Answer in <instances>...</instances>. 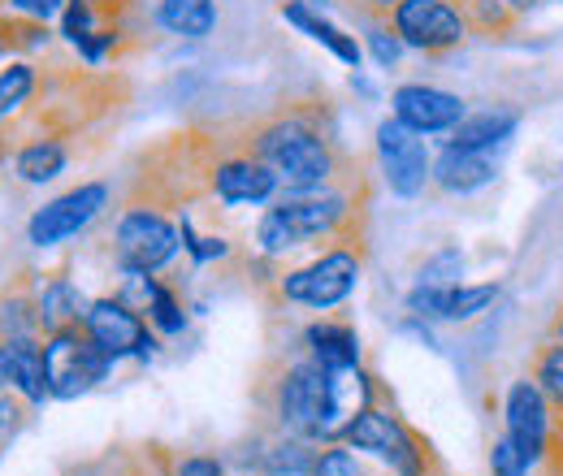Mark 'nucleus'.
Segmentation results:
<instances>
[{"mask_svg": "<svg viewBox=\"0 0 563 476\" xmlns=\"http://www.w3.org/2000/svg\"><path fill=\"white\" fill-rule=\"evenodd\" d=\"M547 464H563V411H560V424H555V451H551ZM547 464H542V468H547Z\"/></svg>", "mask_w": 563, "mask_h": 476, "instance_id": "nucleus-42", "label": "nucleus"}, {"mask_svg": "<svg viewBox=\"0 0 563 476\" xmlns=\"http://www.w3.org/2000/svg\"><path fill=\"white\" fill-rule=\"evenodd\" d=\"M0 48H4V40H0Z\"/></svg>", "mask_w": 563, "mask_h": 476, "instance_id": "nucleus-47", "label": "nucleus"}, {"mask_svg": "<svg viewBox=\"0 0 563 476\" xmlns=\"http://www.w3.org/2000/svg\"><path fill=\"white\" fill-rule=\"evenodd\" d=\"M360 26H364V35H360L364 57H373L377 69H399L408 48H404V40L395 35L390 18H382V13H360Z\"/></svg>", "mask_w": 563, "mask_h": 476, "instance_id": "nucleus-25", "label": "nucleus"}, {"mask_svg": "<svg viewBox=\"0 0 563 476\" xmlns=\"http://www.w3.org/2000/svg\"><path fill=\"white\" fill-rule=\"evenodd\" d=\"M40 308L31 295H4L0 299V339H40Z\"/></svg>", "mask_w": 563, "mask_h": 476, "instance_id": "nucleus-28", "label": "nucleus"}, {"mask_svg": "<svg viewBox=\"0 0 563 476\" xmlns=\"http://www.w3.org/2000/svg\"><path fill=\"white\" fill-rule=\"evenodd\" d=\"M35 91V69L26 62H13V66L0 69V118H9L13 109H22Z\"/></svg>", "mask_w": 563, "mask_h": 476, "instance_id": "nucleus-31", "label": "nucleus"}, {"mask_svg": "<svg viewBox=\"0 0 563 476\" xmlns=\"http://www.w3.org/2000/svg\"><path fill=\"white\" fill-rule=\"evenodd\" d=\"M113 373V359L96 346V339L82 325H66L44 342V377H48V399H82L91 395L104 377Z\"/></svg>", "mask_w": 563, "mask_h": 476, "instance_id": "nucleus-6", "label": "nucleus"}, {"mask_svg": "<svg viewBox=\"0 0 563 476\" xmlns=\"http://www.w3.org/2000/svg\"><path fill=\"white\" fill-rule=\"evenodd\" d=\"M118 40H122V31H118V26H96V31L78 44V57H82L87 66H100V62L118 48Z\"/></svg>", "mask_w": 563, "mask_h": 476, "instance_id": "nucleus-36", "label": "nucleus"}, {"mask_svg": "<svg viewBox=\"0 0 563 476\" xmlns=\"http://www.w3.org/2000/svg\"><path fill=\"white\" fill-rule=\"evenodd\" d=\"M66 165H70V152H66V143H57V139H35V143H26V147L18 152V160H13L18 178L31 182V187H44V182L62 178Z\"/></svg>", "mask_w": 563, "mask_h": 476, "instance_id": "nucleus-23", "label": "nucleus"}, {"mask_svg": "<svg viewBox=\"0 0 563 476\" xmlns=\"http://www.w3.org/2000/svg\"><path fill=\"white\" fill-rule=\"evenodd\" d=\"M503 286L498 281H460L446 290V325H473L486 312H494Z\"/></svg>", "mask_w": 563, "mask_h": 476, "instance_id": "nucleus-24", "label": "nucleus"}, {"mask_svg": "<svg viewBox=\"0 0 563 476\" xmlns=\"http://www.w3.org/2000/svg\"><path fill=\"white\" fill-rule=\"evenodd\" d=\"M373 156L382 169V182L395 200H421L433 187V152L429 139L412 126H404L395 113L377 122L373 131Z\"/></svg>", "mask_w": 563, "mask_h": 476, "instance_id": "nucleus-5", "label": "nucleus"}, {"mask_svg": "<svg viewBox=\"0 0 563 476\" xmlns=\"http://www.w3.org/2000/svg\"><path fill=\"white\" fill-rule=\"evenodd\" d=\"M529 377L542 386V395L563 411V342L560 339H547L533 359H529Z\"/></svg>", "mask_w": 563, "mask_h": 476, "instance_id": "nucleus-27", "label": "nucleus"}, {"mask_svg": "<svg viewBox=\"0 0 563 476\" xmlns=\"http://www.w3.org/2000/svg\"><path fill=\"white\" fill-rule=\"evenodd\" d=\"M9 9L31 18V22H53V18H62L66 0H9Z\"/></svg>", "mask_w": 563, "mask_h": 476, "instance_id": "nucleus-37", "label": "nucleus"}, {"mask_svg": "<svg viewBox=\"0 0 563 476\" xmlns=\"http://www.w3.org/2000/svg\"><path fill=\"white\" fill-rule=\"evenodd\" d=\"M486 464H490V476H529L533 473V464L516 451V442L507 438V433H498L490 442V451H486Z\"/></svg>", "mask_w": 563, "mask_h": 476, "instance_id": "nucleus-35", "label": "nucleus"}, {"mask_svg": "<svg viewBox=\"0 0 563 476\" xmlns=\"http://www.w3.org/2000/svg\"><path fill=\"white\" fill-rule=\"evenodd\" d=\"M91 4H96L100 13H118V9H126L131 0H91Z\"/></svg>", "mask_w": 563, "mask_h": 476, "instance_id": "nucleus-43", "label": "nucleus"}, {"mask_svg": "<svg viewBox=\"0 0 563 476\" xmlns=\"http://www.w3.org/2000/svg\"><path fill=\"white\" fill-rule=\"evenodd\" d=\"M494 178H498L494 152H468V147L442 143V152L433 156V187L442 196H460V200L477 196V191L494 187Z\"/></svg>", "mask_w": 563, "mask_h": 476, "instance_id": "nucleus-15", "label": "nucleus"}, {"mask_svg": "<svg viewBox=\"0 0 563 476\" xmlns=\"http://www.w3.org/2000/svg\"><path fill=\"white\" fill-rule=\"evenodd\" d=\"M312 476H373V473L364 468V460L355 455L352 446L330 442V446H321V460H317V473Z\"/></svg>", "mask_w": 563, "mask_h": 476, "instance_id": "nucleus-34", "label": "nucleus"}, {"mask_svg": "<svg viewBox=\"0 0 563 476\" xmlns=\"http://www.w3.org/2000/svg\"><path fill=\"white\" fill-rule=\"evenodd\" d=\"M551 339H560V342H563V308H560V317L551 321Z\"/></svg>", "mask_w": 563, "mask_h": 476, "instance_id": "nucleus-45", "label": "nucleus"}, {"mask_svg": "<svg viewBox=\"0 0 563 476\" xmlns=\"http://www.w3.org/2000/svg\"><path fill=\"white\" fill-rule=\"evenodd\" d=\"M390 113L421 135H451L464 122L468 100L446 87H433V82H399L390 91Z\"/></svg>", "mask_w": 563, "mask_h": 476, "instance_id": "nucleus-13", "label": "nucleus"}, {"mask_svg": "<svg viewBox=\"0 0 563 476\" xmlns=\"http://www.w3.org/2000/svg\"><path fill=\"white\" fill-rule=\"evenodd\" d=\"M460 9H464V18H468V26H473V35H486V40H503V35H511L520 22L503 9V0H460Z\"/></svg>", "mask_w": 563, "mask_h": 476, "instance_id": "nucleus-29", "label": "nucleus"}, {"mask_svg": "<svg viewBox=\"0 0 563 476\" xmlns=\"http://www.w3.org/2000/svg\"><path fill=\"white\" fill-rule=\"evenodd\" d=\"M109 200H113V191H109L104 182H82V187H74L66 196L48 200L44 208H35V217L26 221V243L40 247V252L70 243V239H78V234L109 208Z\"/></svg>", "mask_w": 563, "mask_h": 476, "instance_id": "nucleus-11", "label": "nucleus"}, {"mask_svg": "<svg viewBox=\"0 0 563 476\" xmlns=\"http://www.w3.org/2000/svg\"><path fill=\"white\" fill-rule=\"evenodd\" d=\"M377 403V381L364 364H352V368H339L330 373V399H325V429H321V446L339 442L343 429L352 424L364 408Z\"/></svg>", "mask_w": 563, "mask_h": 476, "instance_id": "nucleus-14", "label": "nucleus"}, {"mask_svg": "<svg viewBox=\"0 0 563 476\" xmlns=\"http://www.w3.org/2000/svg\"><path fill=\"white\" fill-rule=\"evenodd\" d=\"M183 252V230L152 204H131L118 217L113 230V256L122 273H161Z\"/></svg>", "mask_w": 563, "mask_h": 476, "instance_id": "nucleus-7", "label": "nucleus"}, {"mask_svg": "<svg viewBox=\"0 0 563 476\" xmlns=\"http://www.w3.org/2000/svg\"><path fill=\"white\" fill-rule=\"evenodd\" d=\"M82 330L96 339V346L118 364V359H152L161 351V334L147 325V317L135 312L122 295H100L87 303Z\"/></svg>", "mask_w": 563, "mask_h": 476, "instance_id": "nucleus-10", "label": "nucleus"}, {"mask_svg": "<svg viewBox=\"0 0 563 476\" xmlns=\"http://www.w3.org/2000/svg\"><path fill=\"white\" fill-rule=\"evenodd\" d=\"M247 152L261 156L274 174H278L282 191H308V187H330L343 174V152L339 143L325 135L312 118L303 113H278L269 122H261Z\"/></svg>", "mask_w": 563, "mask_h": 476, "instance_id": "nucleus-1", "label": "nucleus"}, {"mask_svg": "<svg viewBox=\"0 0 563 476\" xmlns=\"http://www.w3.org/2000/svg\"><path fill=\"white\" fill-rule=\"evenodd\" d=\"M464 265H468V261H464V252H460L455 243H446V247H438L433 256H424L412 286H460Z\"/></svg>", "mask_w": 563, "mask_h": 476, "instance_id": "nucleus-30", "label": "nucleus"}, {"mask_svg": "<svg viewBox=\"0 0 563 476\" xmlns=\"http://www.w3.org/2000/svg\"><path fill=\"white\" fill-rule=\"evenodd\" d=\"M360 273H364V252L352 243H334L321 256H312L308 265L282 273L278 299L308 308V312H334L355 295Z\"/></svg>", "mask_w": 563, "mask_h": 476, "instance_id": "nucleus-3", "label": "nucleus"}, {"mask_svg": "<svg viewBox=\"0 0 563 476\" xmlns=\"http://www.w3.org/2000/svg\"><path fill=\"white\" fill-rule=\"evenodd\" d=\"M169 476H225V464L217 455H183Z\"/></svg>", "mask_w": 563, "mask_h": 476, "instance_id": "nucleus-38", "label": "nucleus"}, {"mask_svg": "<svg viewBox=\"0 0 563 476\" xmlns=\"http://www.w3.org/2000/svg\"><path fill=\"white\" fill-rule=\"evenodd\" d=\"M520 126H525V113L516 104H486V109H468L464 122L446 135V143L468 152H503L520 135Z\"/></svg>", "mask_w": 563, "mask_h": 476, "instance_id": "nucleus-18", "label": "nucleus"}, {"mask_svg": "<svg viewBox=\"0 0 563 476\" xmlns=\"http://www.w3.org/2000/svg\"><path fill=\"white\" fill-rule=\"evenodd\" d=\"M560 174H563V160H560Z\"/></svg>", "mask_w": 563, "mask_h": 476, "instance_id": "nucleus-46", "label": "nucleus"}, {"mask_svg": "<svg viewBox=\"0 0 563 476\" xmlns=\"http://www.w3.org/2000/svg\"><path fill=\"white\" fill-rule=\"evenodd\" d=\"M209 196L225 208H261L278 200L282 182L261 156L234 152V156H221L209 169Z\"/></svg>", "mask_w": 563, "mask_h": 476, "instance_id": "nucleus-12", "label": "nucleus"}, {"mask_svg": "<svg viewBox=\"0 0 563 476\" xmlns=\"http://www.w3.org/2000/svg\"><path fill=\"white\" fill-rule=\"evenodd\" d=\"M96 26H100V9L91 0H66V9H62V40L66 44L78 48Z\"/></svg>", "mask_w": 563, "mask_h": 476, "instance_id": "nucleus-33", "label": "nucleus"}, {"mask_svg": "<svg viewBox=\"0 0 563 476\" xmlns=\"http://www.w3.org/2000/svg\"><path fill=\"white\" fill-rule=\"evenodd\" d=\"M87 303H91V299L78 290V281H70V277H48V281H40V290H35V308H40L44 334H57V330H66V325H82Z\"/></svg>", "mask_w": 563, "mask_h": 476, "instance_id": "nucleus-21", "label": "nucleus"}, {"mask_svg": "<svg viewBox=\"0 0 563 476\" xmlns=\"http://www.w3.org/2000/svg\"><path fill=\"white\" fill-rule=\"evenodd\" d=\"M355 13H382V18H390V9L399 4V0H347Z\"/></svg>", "mask_w": 563, "mask_h": 476, "instance_id": "nucleus-41", "label": "nucleus"}, {"mask_svg": "<svg viewBox=\"0 0 563 476\" xmlns=\"http://www.w3.org/2000/svg\"><path fill=\"white\" fill-rule=\"evenodd\" d=\"M390 26L404 40V48L421 57H446L473 40L460 0H399L390 9Z\"/></svg>", "mask_w": 563, "mask_h": 476, "instance_id": "nucleus-9", "label": "nucleus"}, {"mask_svg": "<svg viewBox=\"0 0 563 476\" xmlns=\"http://www.w3.org/2000/svg\"><path fill=\"white\" fill-rule=\"evenodd\" d=\"M22 420H26V408H22L9 390H0V442H4V438H13V433L22 429Z\"/></svg>", "mask_w": 563, "mask_h": 476, "instance_id": "nucleus-39", "label": "nucleus"}, {"mask_svg": "<svg viewBox=\"0 0 563 476\" xmlns=\"http://www.w3.org/2000/svg\"><path fill=\"white\" fill-rule=\"evenodd\" d=\"M325 399H330V373L303 355V359L286 364L278 373V381L269 386V416H274L278 433L321 442Z\"/></svg>", "mask_w": 563, "mask_h": 476, "instance_id": "nucleus-4", "label": "nucleus"}, {"mask_svg": "<svg viewBox=\"0 0 563 476\" xmlns=\"http://www.w3.org/2000/svg\"><path fill=\"white\" fill-rule=\"evenodd\" d=\"M221 22V9L217 0H156V26L174 40H209Z\"/></svg>", "mask_w": 563, "mask_h": 476, "instance_id": "nucleus-20", "label": "nucleus"}, {"mask_svg": "<svg viewBox=\"0 0 563 476\" xmlns=\"http://www.w3.org/2000/svg\"><path fill=\"white\" fill-rule=\"evenodd\" d=\"M143 317H147V325H152L161 339H178V334L187 330V308H183V299H178L161 277H152V295H147Z\"/></svg>", "mask_w": 563, "mask_h": 476, "instance_id": "nucleus-26", "label": "nucleus"}, {"mask_svg": "<svg viewBox=\"0 0 563 476\" xmlns=\"http://www.w3.org/2000/svg\"><path fill=\"white\" fill-rule=\"evenodd\" d=\"M295 4H308V9H321V13H330L339 0H295Z\"/></svg>", "mask_w": 563, "mask_h": 476, "instance_id": "nucleus-44", "label": "nucleus"}, {"mask_svg": "<svg viewBox=\"0 0 563 476\" xmlns=\"http://www.w3.org/2000/svg\"><path fill=\"white\" fill-rule=\"evenodd\" d=\"M303 355L312 364H321L325 373H339V368H352V364H364V351H360V334L355 325L339 321V317H317L303 325Z\"/></svg>", "mask_w": 563, "mask_h": 476, "instance_id": "nucleus-19", "label": "nucleus"}, {"mask_svg": "<svg viewBox=\"0 0 563 476\" xmlns=\"http://www.w3.org/2000/svg\"><path fill=\"white\" fill-rule=\"evenodd\" d=\"M178 230H183V252L196 261V265H209V261H225L234 247L225 243V239H217V234H200L196 230V221H191V212H183V221H178Z\"/></svg>", "mask_w": 563, "mask_h": 476, "instance_id": "nucleus-32", "label": "nucleus"}, {"mask_svg": "<svg viewBox=\"0 0 563 476\" xmlns=\"http://www.w3.org/2000/svg\"><path fill=\"white\" fill-rule=\"evenodd\" d=\"M343 446H352L355 455H373L382 460L390 476H433V451L412 424H404V416L390 408H364L339 438Z\"/></svg>", "mask_w": 563, "mask_h": 476, "instance_id": "nucleus-2", "label": "nucleus"}, {"mask_svg": "<svg viewBox=\"0 0 563 476\" xmlns=\"http://www.w3.org/2000/svg\"><path fill=\"white\" fill-rule=\"evenodd\" d=\"M0 390L22 395L31 408H40L48 399L40 339H0Z\"/></svg>", "mask_w": 563, "mask_h": 476, "instance_id": "nucleus-16", "label": "nucleus"}, {"mask_svg": "<svg viewBox=\"0 0 563 476\" xmlns=\"http://www.w3.org/2000/svg\"><path fill=\"white\" fill-rule=\"evenodd\" d=\"M547 4H551V0H503V9H507L516 22H525V18H538Z\"/></svg>", "mask_w": 563, "mask_h": 476, "instance_id": "nucleus-40", "label": "nucleus"}, {"mask_svg": "<svg viewBox=\"0 0 563 476\" xmlns=\"http://www.w3.org/2000/svg\"><path fill=\"white\" fill-rule=\"evenodd\" d=\"M278 18L286 26H295L303 40H312V44H321L330 57H339L347 69H360L364 62V44L355 40L352 31H343L330 13H321V9H308V4H295V0H282L278 4Z\"/></svg>", "mask_w": 563, "mask_h": 476, "instance_id": "nucleus-17", "label": "nucleus"}, {"mask_svg": "<svg viewBox=\"0 0 563 476\" xmlns=\"http://www.w3.org/2000/svg\"><path fill=\"white\" fill-rule=\"evenodd\" d=\"M498 416H503V433L516 442V451L533 468H542L555 451V424H560V408L542 395V386L529 373L507 381V390L498 399Z\"/></svg>", "mask_w": 563, "mask_h": 476, "instance_id": "nucleus-8", "label": "nucleus"}, {"mask_svg": "<svg viewBox=\"0 0 563 476\" xmlns=\"http://www.w3.org/2000/svg\"><path fill=\"white\" fill-rule=\"evenodd\" d=\"M317 460H321V442L278 433L261 451V476H312L317 473Z\"/></svg>", "mask_w": 563, "mask_h": 476, "instance_id": "nucleus-22", "label": "nucleus"}]
</instances>
